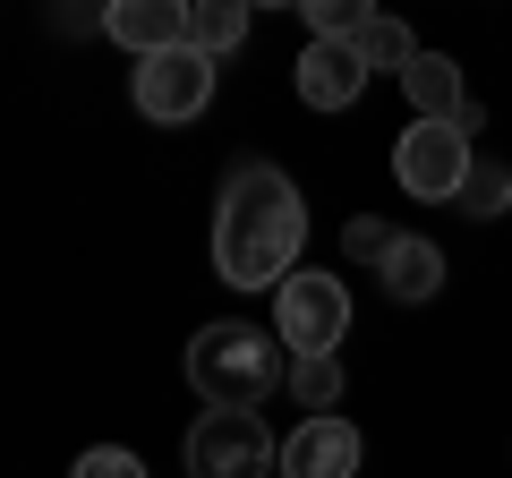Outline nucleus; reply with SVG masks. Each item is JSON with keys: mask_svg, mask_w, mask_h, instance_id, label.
I'll list each match as a JSON object with an SVG mask.
<instances>
[{"mask_svg": "<svg viewBox=\"0 0 512 478\" xmlns=\"http://www.w3.org/2000/svg\"><path fill=\"white\" fill-rule=\"evenodd\" d=\"M299 239H308V205H299L291 171L239 163L214 205V274L231 291H282L299 274Z\"/></svg>", "mask_w": 512, "mask_h": 478, "instance_id": "obj_1", "label": "nucleus"}, {"mask_svg": "<svg viewBox=\"0 0 512 478\" xmlns=\"http://www.w3.org/2000/svg\"><path fill=\"white\" fill-rule=\"evenodd\" d=\"M291 385V359H282V333L256 325H205L188 342V393L205 410H265V393Z\"/></svg>", "mask_w": 512, "mask_h": 478, "instance_id": "obj_2", "label": "nucleus"}, {"mask_svg": "<svg viewBox=\"0 0 512 478\" xmlns=\"http://www.w3.org/2000/svg\"><path fill=\"white\" fill-rule=\"evenodd\" d=\"M180 461L188 478H265L282 470V444L265 427V410H197L180 436Z\"/></svg>", "mask_w": 512, "mask_h": 478, "instance_id": "obj_3", "label": "nucleus"}, {"mask_svg": "<svg viewBox=\"0 0 512 478\" xmlns=\"http://www.w3.org/2000/svg\"><path fill=\"white\" fill-rule=\"evenodd\" d=\"M274 333L291 359H333V342L350 333V282L325 274V265H308V274H291L274 291Z\"/></svg>", "mask_w": 512, "mask_h": 478, "instance_id": "obj_4", "label": "nucleus"}, {"mask_svg": "<svg viewBox=\"0 0 512 478\" xmlns=\"http://www.w3.org/2000/svg\"><path fill=\"white\" fill-rule=\"evenodd\" d=\"M470 171H478V154H470V137H461L453 120H410V129L393 137V180L419 205H453L461 188H470Z\"/></svg>", "mask_w": 512, "mask_h": 478, "instance_id": "obj_5", "label": "nucleus"}, {"mask_svg": "<svg viewBox=\"0 0 512 478\" xmlns=\"http://www.w3.org/2000/svg\"><path fill=\"white\" fill-rule=\"evenodd\" d=\"M128 86H137V111H146V120L180 129V120H197V111L214 103V60L180 43V52H154V60H137V77H128Z\"/></svg>", "mask_w": 512, "mask_h": 478, "instance_id": "obj_6", "label": "nucleus"}, {"mask_svg": "<svg viewBox=\"0 0 512 478\" xmlns=\"http://www.w3.org/2000/svg\"><path fill=\"white\" fill-rule=\"evenodd\" d=\"M359 427L350 419H299L282 436V478H359Z\"/></svg>", "mask_w": 512, "mask_h": 478, "instance_id": "obj_7", "label": "nucleus"}, {"mask_svg": "<svg viewBox=\"0 0 512 478\" xmlns=\"http://www.w3.org/2000/svg\"><path fill=\"white\" fill-rule=\"evenodd\" d=\"M367 60H359V43H308L299 52V103L308 111H350L367 94Z\"/></svg>", "mask_w": 512, "mask_h": 478, "instance_id": "obj_8", "label": "nucleus"}, {"mask_svg": "<svg viewBox=\"0 0 512 478\" xmlns=\"http://www.w3.org/2000/svg\"><path fill=\"white\" fill-rule=\"evenodd\" d=\"M103 35L128 43L137 60H154V52H180V43H188V9H180V0H111Z\"/></svg>", "mask_w": 512, "mask_h": 478, "instance_id": "obj_9", "label": "nucleus"}, {"mask_svg": "<svg viewBox=\"0 0 512 478\" xmlns=\"http://www.w3.org/2000/svg\"><path fill=\"white\" fill-rule=\"evenodd\" d=\"M376 274H384V299L427 308V299L444 291V248H436V239H419V231H402V239H393V257H384Z\"/></svg>", "mask_w": 512, "mask_h": 478, "instance_id": "obj_10", "label": "nucleus"}, {"mask_svg": "<svg viewBox=\"0 0 512 478\" xmlns=\"http://www.w3.org/2000/svg\"><path fill=\"white\" fill-rule=\"evenodd\" d=\"M402 94H410L419 120H461V111H470V94H461V60H444V52H419V60H410Z\"/></svg>", "mask_w": 512, "mask_h": 478, "instance_id": "obj_11", "label": "nucleus"}, {"mask_svg": "<svg viewBox=\"0 0 512 478\" xmlns=\"http://www.w3.org/2000/svg\"><path fill=\"white\" fill-rule=\"evenodd\" d=\"M239 43H248V0H188V52H205L222 69Z\"/></svg>", "mask_w": 512, "mask_h": 478, "instance_id": "obj_12", "label": "nucleus"}, {"mask_svg": "<svg viewBox=\"0 0 512 478\" xmlns=\"http://www.w3.org/2000/svg\"><path fill=\"white\" fill-rule=\"evenodd\" d=\"M359 60H367V69H393V77H410V60H419V35H410L402 18H384V9H376V18L359 26Z\"/></svg>", "mask_w": 512, "mask_h": 478, "instance_id": "obj_13", "label": "nucleus"}, {"mask_svg": "<svg viewBox=\"0 0 512 478\" xmlns=\"http://www.w3.org/2000/svg\"><path fill=\"white\" fill-rule=\"evenodd\" d=\"M291 393L308 419H333V402H342V359H291Z\"/></svg>", "mask_w": 512, "mask_h": 478, "instance_id": "obj_14", "label": "nucleus"}, {"mask_svg": "<svg viewBox=\"0 0 512 478\" xmlns=\"http://www.w3.org/2000/svg\"><path fill=\"white\" fill-rule=\"evenodd\" d=\"M461 214H512V171H495V163H478L470 171V188H461Z\"/></svg>", "mask_w": 512, "mask_h": 478, "instance_id": "obj_15", "label": "nucleus"}, {"mask_svg": "<svg viewBox=\"0 0 512 478\" xmlns=\"http://www.w3.org/2000/svg\"><path fill=\"white\" fill-rule=\"evenodd\" d=\"M393 239H402V231H384L376 214H359V222L342 231V257H350V265H384V257H393Z\"/></svg>", "mask_w": 512, "mask_h": 478, "instance_id": "obj_16", "label": "nucleus"}, {"mask_svg": "<svg viewBox=\"0 0 512 478\" xmlns=\"http://www.w3.org/2000/svg\"><path fill=\"white\" fill-rule=\"evenodd\" d=\"M69 478H146V461L120 453V444H94V453H77V470H69Z\"/></svg>", "mask_w": 512, "mask_h": 478, "instance_id": "obj_17", "label": "nucleus"}]
</instances>
